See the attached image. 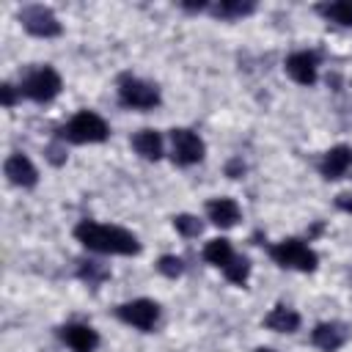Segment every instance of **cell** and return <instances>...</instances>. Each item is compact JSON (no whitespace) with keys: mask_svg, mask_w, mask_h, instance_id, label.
I'll return each mask as SVG.
<instances>
[{"mask_svg":"<svg viewBox=\"0 0 352 352\" xmlns=\"http://www.w3.org/2000/svg\"><path fill=\"white\" fill-rule=\"evenodd\" d=\"M270 256L280 267H289V270H300V272L316 270V253L305 242H300V239H283V242L272 245Z\"/></svg>","mask_w":352,"mask_h":352,"instance_id":"cell-3","label":"cell"},{"mask_svg":"<svg viewBox=\"0 0 352 352\" xmlns=\"http://www.w3.org/2000/svg\"><path fill=\"white\" fill-rule=\"evenodd\" d=\"M256 8L253 0H220L217 6H212V14L220 16V19H239V16H248L250 11Z\"/></svg>","mask_w":352,"mask_h":352,"instance_id":"cell-18","label":"cell"},{"mask_svg":"<svg viewBox=\"0 0 352 352\" xmlns=\"http://www.w3.org/2000/svg\"><path fill=\"white\" fill-rule=\"evenodd\" d=\"M204 258L220 270H226L231 261H234V250H231V242L228 239H212L206 248H204Z\"/></svg>","mask_w":352,"mask_h":352,"instance_id":"cell-17","label":"cell"},{"mask_svg":"<svg viewBox=\"0 0 352 352\" xmlns=\"http://www.w3.org/2000/svg\"><path fill=\"white\" fill-rule=\"evenodd\" d=\"M336 206L352 214V195H349V192H344V195H338V198H336Z\"/></svg>","mask_w":352,"mask_h":352,"instance_id":"cell-25","label":"cell"},{"mask_svg":"<svg viewBox=\"0 0 352 352\" xmlns=\"http://www.w3.org/2000/svg\"><path fill=\"white\" fill-rule=\"evenodd\" d=\"M0 99H3V104L6 107H14V102H16V96H14V85H0Z\"/></svg>","mask_w":352,"mask_h":352,"instance_id":"cell-24","label":"cell"},{"mask_svg":"<svg viewBox=\"0 0 352 352\" xmlns=\"http://www.w3.org/2000/svg\"><path fill=\"white\" fill-rule=\"evenodd\" d=\"M80 275H82V278H88V280H99V278H104L107 272H104V270H99L94 261H82V267H80Z\"/></svg>","mask_w":352,"mask_h":352,"instance_id":"cell-23","label":"cell"},{"mask_svg":"<svg viewBox=\"0 0 352 352\" xmlns=\"http://www.w3.org/2000/svg\"><path fill=\"white\" fill-rule=\"evenodd\" d=\"M242 170H245V165H242V160H231V162H228V176H231V179H236V176H242Z\"/></svg>","mask_w":352,"mask_h":352,"instance_id":"cell-26","label":"cell"},{"mask_svg":"<svg viewBox=\"0 0 352 352\" xmlns=\"http://www.w3.org/2000/svg\"><path fill=\"white\" fill-rule=\"evenodd\" d=\"M74 236L88 248V250H96V253H118V256H132L140 250V242L135 234L118 228V226H102V223H91V220H82L77 228H74Z\"/></svg>","mask_w":352,"mask_h":352,"instance_id":"cell-1","label":"cell"},{"mask_svg":"<svg viewBox=\"0 0 352 352\" xmlns=\"http://www.w3.org/2000/svg\"><path fill=\"white\" fill-rule=\"evenodd\" d=\"M116 314H118V319H124L126 324H132L138 330H151L160 319V305L151 300H132V302L118 305Z\"/></svg>","mask_w":352,"mask_h":352,"instance_id":"cell-8","label":"cell"},{"mask_svg":"<svg viewBox=\"0 0 352 352\" xmlns=\"http://www.w3.org/2000/svg\"><path fill=\"white\" fill-rule=\"evenodd\" d=\"M107 132H110L107 124L96 113H91V110L77 113L63 126V138L72 140V143H102V140H107Z\"/></svg>","mask_w":352,"mask_h":352,"instance_id":"cell-2","label":"cell"},{"mask_svg":"<svg viewBox=\"0 0 352 352\" xmlns=\"http://www.w3.org/2000/svg\"><path fill=\"white\" fill-rule=\"evenodd\" d=\"M157 270L162 275H168V278H176V275H182V258L179 256H162L160 264H157Z\"/></svg>","mask_w":352,"mask_h":352,"instance_id":"cell-22","label":"cell"},{"mask_svg":"<svg viewBox=\"0 0 352 352\" xmlns=\"http://www.w3.org/2000/svg\"><path fill=\"white\" fill-rule=\"evenodd\" d=\"M223 272H226V278H228L231 283H245V280H248V272H250V261H248L245 256H234V261H231Z\"/></svg>","mask_w":352,"mask_h":352,"instance_id":"cell-20","label":"cell"},{"mask_svg":"<svg viewBox=\"0 0 352 352\" xmlns=\"http://www.w3.org/2000/svg\"><path fill=\"white\" fill-rule=\"evenodd\" d=\"M346 336H349V330L344 324H338V322H322V324L314 327L311 341H314V346H319L324 352H336L338 346H344Z\"/></svg>","mask_w":352,"mask_h":352,"instance_id":"cell-10","label":"cell"},{"mask_svg":"<svg viewBox=\"0 0 352 352\" xmlns=\"http://www.w3.org/2000/svg\"><path fill=\"white\" fill-rule=\"evenodd\" d=\"M264 324H267L270 330H275V333H294V330L300 327V314L292 311V308H286V305H275V308L267 314Z\"/></svg>","mask_w":352,"mask_h":352,"instance_id":"cell-15","label":"cell"},{"mask_svg":"<svg viewBox=\"0 0 352 352\" xmlns=\"http://www.w3.org/2000/svg\"><path fill=\"white\" fill-rule=\"evenodd\" d=\"M173 226H176V231L182 234V236H198L201 234V220L198 217H192V214H179V217H173Z\"/></svg>","mask_w":352,"mask_h":352,"instance_id":"cell-21","label":"cell"},{"mask_svg":"<svg viewBox=\"0 0 352 352\" xmlns=\"http://www.w3.org/2000/svg\"><path fill=\"white\" fill-rule=\"evenodd\" d=\"M19 19H22V25H25V30L33 33V36L52 38V36L60 33L58 16H55L50 8H44V6H28V8H22V11H19Z\"/></svg>","mask_w":352,"mask_h":352,"instance_id":"cell-6","label":"cell"},{"mask_svg":"<svg viewBox=\"0 0 352 352\" xmlns=\"http://www.w3.org/2000/svg\"><path fill=\"white\" fill-rule=\"evenodd\" d=\"M256 352H275V349H267V346H261V349H256Z\"/></svg>","mask_w":352,"mask_h":352,"instance_id":"cell-27","label":"cell"},{"mask_svg":"<svg viewBox=\"0 0 352 352\" xmlns=\"http://www.w3.org/2000/svg\"><path fill=\"white\" fill-rule=\"evenodd\" d=\"M132 146H135V151H138L143 160H160V157H162V138H160V132H154V129H140V132L132 138Z\"/></svg>","mask_w":352,"mask_h":352,"instance_id":"cell-16","label":"cell"},{"mask_svg":"<svg viewBox=\"0 0 352 352\" xmlns=\"http://www.w3.org/2000/svg\"><path fill=\"white\" fill-rule=\"evenodd\" d=\"M286 72L294 82L300 85H314L316 82V55L314 52H294L286 60Z\"/></svg>","mask_w":352,"mask_h":352,"instance_id":"cell-11","label":"cell"},{"mask_svg":"<svg viewBox=\"0 0 352 352\" xmlns=\"http://www.w3.org/2000/svg\"><path fill=\"white\" fill-rule=\"evenodd\" d=\"M118 96H121V104L126 107H135V110H148L160 102V91L143 80H135V77H124L121 85H118Z\"/></svg>","mask_w":352,"mask_h":352,"instance_id":"cell-5","label":"cell"},{"mask_svg":"<svg viewBox=\"0 0 352 352\" xmlns=\"http://www.w3.org/2000/svg\"><path fill=\"white\" fill-rule=\"evenodd\" d=\"M170 143H173V160L179 165H195L204 160V140L190 132V129H170Z\"/></svg>","mask_w":352,"mask_h":352,"instance_id":"cell-7","label":"cell"},{"mask_svg":"<svg viewBox=\"0 0 352 352\" xmlns=\"http://www.w3.org/2000/svg\"><path fill=\"white\" fill-rule=\"evenodd\" d=\"M60 336H63V341H66L74 352H94L96 344H99L96 330L88 327V324H66Z\"/></svg>","mask_w":352,"mask_h":352,"instance_id":"cell-12","label":"cell"},{"mask_svg":"<svg viewBox=\"0 0 352 352\" xmlns=\"http://www.w3.org/2000/svg\"><path fill=\"white\" fill-rule=\"evenodd\" d=\"M22 94L30 96L33 102H50L60 94V77L55 69L50 66H41L36 72H30L25 80H22Z\"/></svg>","mask_w":352,"mask_h":352,"instance_id":"cell-4","label":"cell"},{"mask_svg":"<svg viewBox=\"0 0 352 352\" xmlns=\"http://www.w3.org/2000/svg\"><path fill=\"white\" fill-rule=\"evenodd\" d=\"M3 170L8 176V182L16 184V187H33L38 182V173H36L33 162L25 154H11L6 160V165H3Z\"/></svg>","mask_w":352,"mask_h":352,"instance_id":"cell-9","label":"cell"},{"mask_svg":"<svg viewBox=\"0 0 352 352\" xmlns=\"http://www.w3.org/2000/svg\"><path fill=\"white\" fill-rule=\"evenodd\" d=\"M206 214L214 226L220 228H231L236 220H239V206L231 201V198H214L206 204Z\"/></svg>","mask_w":352,"mask_h":352,"instance_id":"cell-14","label":"cell"},{"mask_svg":"<svg viewBox=\"0 0 352 352\" xmlns=\"http://www.w3.org/2000/svg\"><path fill=\"white\" fill-rule=\"evenodd\" d=\"M349 165H352V148L349 146H336L322 160V176L324 179H338V176L346 173Z\"/></svg>","mask_w":352,"mask_h":352,"instance_id":"cell-13","label":"cell"},{"mask_svg":"<svg viewBox=\"0 0 352 352\" xmlns=\"http://www.w3.org/2000/svg\"><path fill=\"white\" fill-rule=\"evenodd\" d=\"M319 14L344 25V28H352V0H338V3H324L319 6Z\"/></svg>","mask_w":352,"mask_h":352,"instance_id":"cell-19","label":"cell"}]
</instances>
